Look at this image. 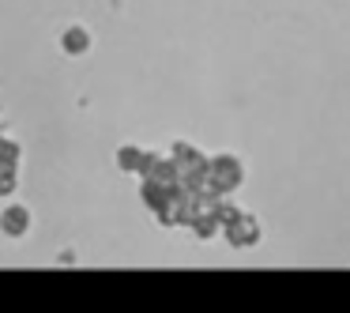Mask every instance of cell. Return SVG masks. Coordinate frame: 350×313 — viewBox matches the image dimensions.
<instances>
[{"label": "cell", "instance_id": "3957f363", "mask_svg": "<svg viewBox=\"0 0 350 313\" xmlns=\"http://www.w3.org/2000/svg\"><path fill=\"white\" fill-rule=\"evenodd\" d=\"M0 227H4V234L23 238L27 227H31V208H27V204H8V208H4V215H0Z\"/></svg>", "mask_w": 350, "mask_h": 313}, {"label": "cell", "instance_id": "5b68a950", "mask_svg": "<svg viewBox=\"0 0 350 313\" xmlns=\"http://www.w3.org/2000/svg\"><path fill=\"white\" fill-rule=\"evenodd\" d=\"M64 49H68V53H83V49H87V34L83 31H68V34H64Z\"/></svg>", "mask_w": 350, "mask_h": 313}, {"label": "cell", "instance_id": "277c9868", "mask_svg": "<svg viewBox=\"0 0 350 313\" xmlns=\"http://www.w3.org/2000/svg\"><path fill=\"white\" fill-rule=\"evenodd\" d=\"M117 162H121V170H147V155L139 147H121Z\"/></svg>", "mask_w": 350, "mask_h": 313}, {"label": "cell", "instance_id": "7a4b0ae2", "mask_svg": "<svg viewBox=\"0 0 350 313\" xmlns=\"http://www.w3.org/2000/svg\"><path fill=\"white\" fill-rule=\"evenodd\" d=\"M226 238H230V245H237V249H249V245H256L260 242V223L252 219V215H230L226 223Z\"/></svg>", "mask_w": 350, "mask_h": 313}, {"label": "cell", "instance_id": "6da1fadb", "mask_svg": "<svg viewBox=\"0 0 350 313\" xmlns=\"http://www.w3.org/2000/svg\"><path fill=\"white\" fill-rule=\"evenodd\" d=\"M204 174L211 177V185L219 192H234L237 185L245 181V166H241V159H237V155H215V159L207 162Z\"/></svg>", "mask_w": 350, "mask_h": 313}]
</instances>
